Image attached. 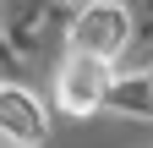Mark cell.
Segmentation results:
<instances>
[{
	"label": "cell",
	"mask_w": 153,
	"mask_h": 148,
	"mask_svg": "<svg viewBox=\"0 0 153 148\" xmlns=\"http://www.w3.org/2000/svg\"><path fill=\"white\" fill-rule=\"evenodd\" d=\"M131 44V11L115 0H93L71 22V55H93V61H115Z\"/></svg>",
	"instance_id": "obj_1"
},
{
	"label": "cell",
	"mask_w": 153,
	"mask_h": 148,
	"mask_svg": "<svg viewBox=\"0 0 153 148\" xmlns=\"http://www.w3.org/2000/svg\"><path fill=\"white\" fill-rule=\"evenodd\" d=\"M109 88H115V71H109V61H93V55H66L60 71H55V104H60L66 115L104 110Z\"/></svg>",
	"instance_id": "obj_2"
},
{
	"label": "cell",
	"mask_w": 153,
	"mask_h": 148,
	"mask_svg": "<svg viewBox=\"0 0 153 148\" xmlns=\"http://www.w3.org/2000/svg\"><path fill=\"white\" fill-rule=\"evenodd\" d=\"M0 137L16 143V148H33V143L49 137L44 104H38L27 88H16V82H0Z\"/></svg>",
	"instance_id": "obj_3"
},
{
	"label": "cell",
	"mask_w": 153,
	"mask_h": 148,
	"mask_svg": "<svg viewBox=\"0 0 153 148\" xmlns=\"http://www.w3.org/2000/svg\"><path fill=\"white\" fill-rule=\"evenodd\" d=\"M148 88H153V77H148Z\"/></svg>",
	"instance_id": "obj_4"
}]
</instances>
